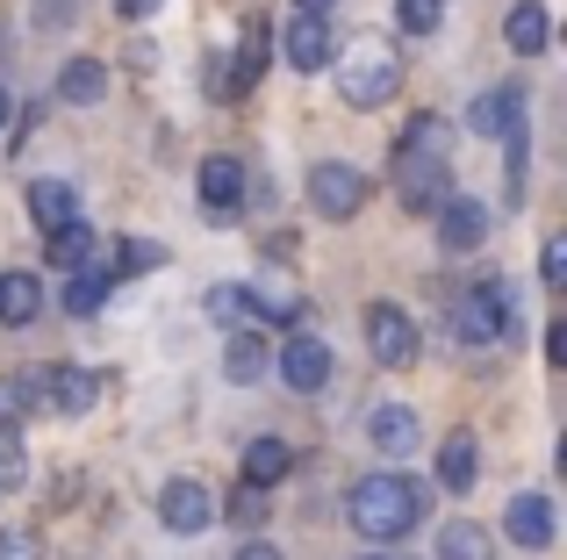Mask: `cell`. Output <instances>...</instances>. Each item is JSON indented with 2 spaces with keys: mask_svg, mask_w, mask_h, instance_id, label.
I'll return each mask as SVG.
<instances>
[{
  "mask_svg": "<svg viewBox=\"0 0 567 560\" xmlns=\"http://www.w3.org/2000/svg\"><path fill=\"white\" fill-rule=\"evenodd\" d=\"M388 180H395V209L410 216H439L453 187V123L445 115H410L395 137V158H388Z\"/></svg>",
  "mask_w": 567,
  "mask_h": 560,
  "instance_id": "6da1fadb",
  "label": "cell"
},
{
  "mask_svg": "<svg viewBox=\"0 0 567 560\" xmlns=\"http://www.w3.org/2000/svg\"><path fill=\"white\" fill-rule=\"evenodd\" d=\"M352 532L374 539V547H402V539L424 525V489H416V475H402V467H381V475H360V489H352Z\"/></svg>",
  "mask_w": 567,
  "mask_h": 560,
  "instance_id": "7a4b0ae2",
  "label": "cell"
},
{
  "mask_svg": "<svg viewBox=\"0 0 567 560\" xmlns=\"http://www.w3.org/2000/svg\"><path fill=\"white\" fill-rule=\"evenodd\" d=\"M445 338L453 345H503V338H517V288L511 280H474V288H460L453 302H445Z\"/></svg>",
  "mask_w": 567,
  "mask_h": 560,
  "instance_id": "3957f363",
  "label": "cell"
},
{
  "mask_svg": "<svg viewBox=\"0 0 567 560\" xmlns=\"http://www.w3.org/2000/svg\"><path fill=\"white\" fill-rule=\"evenodd\" d=\"M331 65H338V94H346V108H388L395 86H402V58H395V43H388V37L338 43Z\"/></svg>",
  "mask_w": 567,
  "mask_h": 560,
  "instance_id": "277c9868",
  "label": "cell"
},
{
  "mask_svg": "<svg viewBox=\"0 0 567 560\" xmlns=\"http://www.w3.org/2000/svg\"><path fill=\"white\" fill-rule=\"evenodd\" d=\"M194 187H202V216L208 224H237V216L251 209V166L230 152H208L202 166H194Z\"/></svg>",
  "mask_w": 567,
  "mask_h": 560,
  "instance_id": "5b68a950",
  "label": "cell"
},
{
  "mask_svg": "<svg viewBox=\"0 0 567 560\" xmlns=\"http://www.w3.org/2000/svg\"><path fill=\"white\" fill-rule=\"evenodd\" d=\"M367 195H374V180L360 166H346V158H317L309 166V209L331 216V224H352L367 209Z\"/></svg>",
  "mask_w": 567,
  "mask_h": 560,
  "instance_id": "8992f818",
  "label": "cell"
},
{
  "mask_svg": "<svg viewBox=\"0 0 567 560\" xmlns=\"http://www.w3.org/2000/svg\"><path fill=\"white\" fill-rule=\"evenodd\" d=\"M367 352H374L381 366H416L424 338H416L410 309H395V302H367Z\"/></svg>",
  "mask_w": 567,
  "mask_h": 560,
  "instance_id": "52a82bcc",
  "label": "cell"
},
{
  "mask_svg": "<svg viewBox=\"0 0 567 560\" xmlns=\"http://www.w3.org/2000/svg\"><path fill=\"white\" fill-rule=\"evenodd\" d=\"M274 366H280V388H295V395H317V388H331V345L323 338H309V331H295V338H280V352H274Z\"/></svg>",
  "mask_w": 567,
  "mask_h": 560,
  "instance_id": "ba28073f",
  "label": "cell"
},
{
  "mask_svg": "<svg viewBox=\"0 0 567 560\" xmlns=\"http://www.w3.org/2000/svg\"><path fill=\"white\" fill-rule=\"evenodd\" d=\"M331 51H338L331 14H288V22H280V58H288L295 72H331Z\"/></svg>",
  "mask_w": 567,
  "mask_h": 560,
  "instance_id": "9c48e42d",
  "label": "cell"
},
{
  "mask_svg": "<svg viewBox=\"0 0 567 560\" xmlns=\"http://www.w3.org/2000/svg\"><path fill=\"white\" fill-rule=\"evenodd\" d=\"M37 395H43V409H51V417H86V409L101 403V374H94V366L58 360L51 374L37 381Z\"/></svg>",
  "mask_w": 567,
  "mask_h": 560,
  "instance_id": "30bf717a",
  "label": "cell"
},
{
  "mask_svg": "<svg viewBox=\"0 0 567 560\" xmlns=\"http://www.w3.org/2000/svg\"><path fill=\"white\" fill-rule=\"evenodd\" d=\"M208 518H216V496L202 489V481H166L158 489V525H166L173 539H194V532H208Z\"/></svg>",
  "mask_w": 567,
  "mask_h": 560,
  "instance_id": "8fae6325",
  "label": "cell"
},
{
  "mask_svg": "<svg viewBox=\"0 0 567 560\" xmlns=\"http://www.w3.org/2000/svg\"><path fill=\"white\" fill-rule=\"evenodd\" d=\"M503 532H511V547L546 553V547H554V532H560V518H554V504H546L539 489H525V496L503 504Z\"/></svg>",
  "mask_w": 567,
  "mask_h": 560,
  "instance_id": "7c38bea8",
  "label": "cell"
},
{
  "mask_svg": "<svg viewBox=\"0 0 567 560\" xmlns=\"http://www.w3.org/2000/svg\"><path fill=\"white\" fill-rule=\"evenodd\" d=\"M439 245L445 252H482L488 245V209L474 195H445V209H439Z\"/></svg>",
  "mask_w": 567,
  "mask_h": 560,
  "instance_id": "4fadbf2b",
  "label": "cell"
},
{
  "mask_svg": "<svg viewBox=\"0 0 567 560\" xmlns=\"http://www.w3.org/2000/svg\"><path fill=\"white\" fill-rule=\"evenodd\" d=\"M29 224L43 230V238H51V230H65V224H80V187L72 180H51V173H43V180H29Z\"/></svg>",
  "mask_w": 567,
  "mask_h": 560,
  "instance_id": "5bb4252c",
  "label": "cell"
},
{
  "mask_svg": "<svg viewBox=\"0 0 567 560\" xmlns=\"http://www.w3.org/2000/svg\"><path fill=\"white\" fill-rule=\"evenodd\" d=\"M367 438L381 446V460L402 467L416 453V409L410 403H374V409H367Z\"/></svg>",
  "mask_w": 567,
  "mask_h": 560,
  "instance_id": "9a60e30c",
  "label": "cell"
},
{
  "mask_svg": "<svg viewBox=\"0 0 567 560\" xmlns=\"http://www.w3.org/2000/svg\"><path fill=\"white\" fill-rule=\"evenodd\" d=\"M467 129L474 137H517L525 129V86H496L467 108Z\"/></svg>",
  "mask_w": 567,
  "mask_h": 560,
  "instance_id": "2e32d148",
  "label": "cell"
},
{
  "mask_svg": "<svg viewBox=\"0 0 567 560\" xmlns=\"http://www.w3.org/2000/svg\"><path fill=\"white\" fill-rule=\"evenodd\" d=\"M288 467H295V446L288 438H251L245 446V460H237V475H245V489H280L288 481Z\"/></svg>",
  "mask_w": 567,
  "mask_h": 560,
  "instance_id": "e0dca14e",
  "label": "cell"
},
{
  "mask_svg": "<svg viewBox=\"0 0 567 560\" xmlns=\"http://www.w3.org/2000/svg\"><path fill=\"white\" fill-rule=\"evenodd\" d=\"M43 302H51V294H43V280L37 273H0V323H8V331H29V323L43 317Z\"/></svg>",
  "mask_w": 567,
  "mask_h": 560,
  "instance_id": "ac0fdd59",
  "label": "cell"
},
{
  "mask_svg": "<svg viewBox=\"0 0 567 560\" xmlns=\"http://www.w3.org/2000/svg\"><path fill=\"white\" fill-rule=\"evenodd\" d=\"M58 101H65V108L109 101V65H101V58H65V65H58Z\"/></svg>",
  "mask_w": 567,
  "mask_h": 560,
  "instance_id": "d6986e66",
  "label": "cell"
},
{
  "mask_svg": "<svg viewBox=\"0 0 567 560\" xmlns=\"http://www.w3.org/2000/svg\"><path fill=\"white\" fill-rule=\"evenodd\" d=\"M503 43H511L517 58H539L546 43H554V14H546L539 0H517V8L503 14Z\"/></svg>",
  "mask_w": 567,
  "mask_h": 560,
  "instance_id": "ffe728a7",
  "label": "cell"
},
{
  "mask_svg": "<svg viewBox=\"0 0 567 560\" xmlns=\"http://www.w3.org/2000/svg\"><path fill=\"white\" fill-rule=\"evenodd\" d=\"M266 366H274L266 338L259 331H230V345H223V381H230V388H251V381H266Z\"/></svg>",
  "mask_w": 567,
  "mask_h": 560,
  "instance_id": "44dd1931",
  "label": "cell"
},
{
  "mask_svg": "<svg viewBox=\"0 0 567 560\" xmlns=\"http://www.w3.org/2000/svg\"><path fill=\"white\" fill-rule=\"evenodd\" d=\"M474 481H482V446H474V432H453V438L439 446V489L467 496Z\"/></svg>",
  "mask_w": 567,
  "mask_h": 560,
  "instance_id": "7402d4cb",
  "label": "cell"
},
{
  "mask_svg": "<svg viewBox=\"0 0 567 560\" xmlns=\"http://www.w3.org/2000/svg\"><path fill=\"white\" fill-rule=\"evenodd\" d=\"M158 259H166V245H152V238H123L115 252H101V259H94V273L115 288V280H130V273H152Z\"/></svg>",
  "mask_w": 567,
  "mask_h": 560,
  "instance_id": "603a6c76",
  "label": "cell"
},
{
  "mask_svg": "<svg viewBox=\"0 0 567 560\" xmlns=\"http://www.w3.org/2000/svg\"><path fill=\"white\" fill-rule=\"evenodd\" d=\"M43 252H51V267L58 273H86L101 259V238L86 224H65V230H51V245H43Z\"/></svg>",
  "mask_w": 567,
  "mask_h": 560,
  "instance_id": "cb8c5ba5",
  "label": "cell"
},
{
  "mask_svg": "<svg viewBox=\"0 0 567 560\" xmlns=\"http://www.w3.org/2000/svg\"><path fill=\"white\" fill-rule=\"evenodd\" d=\"M439 560H496V532L474 525V518H453L439 532Z\"/></svg>",
  "mask_w": 567,
  "mask_h": 560,
  "instance_id": "d4e9b609",
  "label": "cell"
},
{
  "mask_svg": "<svg viewBox=\"0 0 567 560\" xmlns=\"http://www.w3.org/2000/svg\"><path fill=\"white\" fill-rule=\"evenodd\" d=\"M202 309H208V323H223V331H245V317H251V288H237V280H216V288L202 294Z\"/></svg>",
  "mask_w": 567,
  "mask_h": 560,
  "instance_id": "484cf974",
  "label": "cell"
},
{
  "mask_svg": "<svg viewBox=\"0 0 567 560\" xmlns=\"http://www.w3.org/2000/svg\"><path fill=\"white\" fill-rule=\"evenodd\" d=\"M101 302H109V280H101L94 267L65 280V309H72V317H101Z\"/></svg>",
  "mask_w": 567,
  "mask_h": 560,
  "instance_id": "4316f807",
  "label": "cell"
},
{
  "mask_svg": "<svg viewBox=\"0 0 567 560\" xmlns=\"http://www.w3.org/2000/svg\"><path fill=\"white\" fill-rule=\"evenodd\" d=\"M445 22V0H395V29L402 37H431Z\"/></svg>",
  "mask_w": 567,
  "mask_h": 560,
  "instance_id": "83f0119b",
  "label": "cell"
},
{
  "mask_svg": "<svg viewBox=\"0 0 567 560\" xmlns=\"http://www.w3.org/2000/svg\"><path fill=\"white\" fill-rule=\"evenodd\" d=\"M22 489V438H14V417H0V496Z\"/></svg>",
  "mask_w": 567,
  "mask_h": 560,
  "instance_id": "f1b7e54d",
  "label": "cell"
},
{
  "mask_svg": "<svg viewBox=\"0 0 567 560\" xmlns=\"http://www.w3.org/2000/svg\"><path fill=\"white\" fill-rule=\"evenodd\" d=\"M539 280H546V294L567 288V238H546L539 245Z\"/></svg>",
  "mask_w": 567,
  "mask_h": 560,
  "instance_id": "f546056e",
  "label": "cell"
},
{
  "mask_svg": "<svg viewBox=\"0 0 567 560\" xmlns=\"http://www.w3.org/2000/svg\"><path fill=\"white\" fill-rule=\"evenodd\" d=\"M0 560H43V539L29 525H0Z\"/></svg>",
  "mask_w": 567,
  "mask_h": 560,
  "instance_id": "4dcf8cb0",
  "label": "cell"
},
{
  "mask_svg": "<svg viewBox=\"0 0 567 560\" xmlns=\"http://www.w3.org/2000/svg\"><path fill=\"white\" fill-rule=\"evenodd\" d=\"M223 510H230V518H245V525H259V489H237V496H223Z\"/></svg>",
  "mask_w": 567,
  "mask_h": 560,
  "instance_id": "1f68e13d",
  "label": "cell"
},
{
  "mask_svg": "<svg viewBox=\"0 0 567 560\" xmlns=\"http://www.w3.org/2000/svg\"><path fill=\"white\" fill-rule=\"evenodd\" d=\"M115 14L123 22H152V14H166V0H115Z\"/></svg>",
  "mask_w": 567,
  "mask_h": 560,
  "instance_id": "d6a6232c",
  "label": "cell"
},
{
  "mask_svg": "<svg viewBox=\"0 0 567 560\" xmlns=\"http://www.w3.org/2000/svg\"><path fill=\"white\" fill-rule=\"evenodd\" d=\"M259 245H266V252H274V259H295V245H302V238H295V230H288V224H280V230H266V238H259Z\"/></svg>",
  "mask_w": 567,
  "mask_h": 560,
  "instance_id": "836d02e7",
  "label": "cell"
},
{
  "mask_svg": "<svg viewBox=\"0 0 567 560\" xmlns=\"http://www.w3.org/2000/svg\"><path fill=\"white\" fill-rule=\"evenodd\" d=\"M546 366H567V323H546Z\"/></svg>",
  "mask_w": 567,
  "mask_h": 560,
  "instance_id": "e575fe53",
  "label": "cell"
},
{
  "mask_svg": "<svg viewBox=\"0 0 567 560\" xmlns=\"http://www.w3.org/2000/svg\"><path fill=\"white\" fill-rule=\"evenodd\" d=\"M237 560H280V547H266V539H251V547H237Z\"/></svg>",
  "mask_w": 567,
  "mask_h": 560,
  "instance_id": "d590c367",
  "label": "cell"
},
{
  "mask_svg": "<svg viewBox=\"0 0 567 560\" xmlns=\"http://www.w3.org/2000/svg\"><path fill=\"white\" fill-rule=\"evenodd\" d=\"M65 8H72V0H43V22H51V29H58V22H72Z\"/></svg>",
  "mask_w": 567,
  "mask_h": 560,
  "instance_id": "8d00e7d4",
  "label": "cell"
},
{
  "mask_svg": "<svg viewBox=\"0 0 567 560\" xmlns=\"http://www.w3.org/2000/svg\"><path fill=\"white\" fill-rule=\"evenodd\" d=\"M338 0H295V14H331Z\"/></svg>",
  "mask_w": 567,
  "mask_h": 560,
  "instance_id": "74e56055",
  "label": "cell"
},
{
  "mask_svg": "<svg viewBox=\"0 0 567 560\" xmlns=\"http://www.w3.org/2000/svg\"><path fill=\"white\" fill-rule=\"evenodd\" d=\"M14 123V101H8V86H0V129H8Z\"/></svg>",
  "mask_w": 567,
  "mask_h": 560,
  "instance_id": "f35d334b",
  "label": "cell"
},
{
  "mask_svg": "<svg viewBox=\"0 0 567 560\" xmlns=\"http://www.w3.org/2000/svg\"><path fill=\"white\" fill-rule=\"evenodd\" d=\"M367 560H388V553H367Z\"/></svg>",
  "mask_w": 567,
  "mask_h": 560,
  "instance_id": "ab89813d",
  "label": "cell"
}]
</instances>
